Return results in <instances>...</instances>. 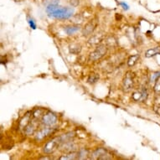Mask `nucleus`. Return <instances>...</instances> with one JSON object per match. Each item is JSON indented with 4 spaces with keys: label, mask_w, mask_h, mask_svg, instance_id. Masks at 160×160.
I'll return each mask as SVG.
<instances>
[{
    "label": "nucleus",
    "mask_w": 160,
    "mask_h": 160,
    "mask_svg": "<svg viewBox=\"0 0 160 160\" xmlns=\"http://www.w3.org/2000/svg\"><path fill=\"white\" fill-rule=\"evenodd\" d=\"M50 1H51L50 4H57L58 2H59V0H50Z\"/></svg>",
    "instance_id": "nucleus-18"
},
{
    "label": "nucleus",
    "mask_w": 160,
    "mask_h": 160,
    "mask_svg": "<svg viewBox=\"0 0 160 160\" xmlns=\"http://www.w3.org/2000/svg\"><path fill=\"white\" fill-rule=\"evenodd\" d=\"M64 142L63 138H62V136L61 137H58V138H55L50 140V142H48L46 143V145L44 148V151L46 153H51L55 151L57 147L60 145L61 142Z\"/></svg>",
    "instance_id": "nucleus-2"
},
{
    "label": "nucleus",
    "mask_w": 160,
    "mask_h": 160,
    "mask_svg": "<svg viewBox=\"0 0 160 160\" xmlns=\"http://www.w3.org/2000/svg\"><path fill=\"white\" fill-rule=\"evenodd\" d=\"M154 91L156 92H160V76L156 79V82L154 85Z\"/></svg>",
    "instance_id": "nucleus-13"
},
{
    "label": "nucleus",
    "mask_w": 160,
    "mask_h": 160,
    "mask_svg": "<svg viewBox=\"0 0 160 160\" xmlns=\"http://www.w3.org/2000/svg\"><path fill=\"white\" fill-rule=\"evenodd\" d=\"M160 76V72L159 71H158V72H155L152 75V77H151V81H156V79Z\"/></svg>",
    "instance_id": "nucleus-16"
},
{
    "label": "nucleus",
    "mask_w": 160,
    "mask_h": 160,
    "mask_svg": "<svg viewBox=\"0 0 160 160\" xmlns=\"http://www.w3.org/2000/svg\"><path fill=\"white\" fill-rule=\"evenodd\" d=\"M40 159H50V158L48 157H45V158H41Z\"/></svg>",
    "instance_id": "nucleus-19"
},
{
    "label": "nucleus",
    "mask_w": 160,
    "mask_h": 160,
    "mask_svg": "<svg viewBox=\"0 0 160 160\" xmlns=\"http://www.w3.org/2000/svg\"><path fill=\"white\" fill-rule=\"evenodd\" d=\"M106 53H107V48L104 45H100L90 55V60L91 61H97V60L103 57L106 55Z\"/></svg>",
    "instance_id": "nucleus-3"
},
{
    "label": "nucleus",
    "mask_w": 160,
    "mask_h": 160,
    "mask_svg": "<svg viewBox=\"0 0 160 160\" xmlns=\"http://www.w3.org/2000/svg\"><path fill=\"white\" fill-rule=\"evenodd\" d=\"M107 150L104 148H98L92 153V158L94 159H111L112 157L108 156Z\"/></svg>",
    "instance_id": "nucleus-6"
},
{
    "label": "nucleus",
    "mask_w": 160,
    "mask_h": 160,
    "mask_svg": "<svg viewBox=\"0 0 160 160\" xmlns=\"http://www.w3.org/2000/svg\"><path fill=\"white\" fill-rule=\"evenodd\" d=\"M46 12L50 17L60 19L71 18L74 13V8L60 7L57 4H49L46 8Z\"/></svg>",
    "instance_id": "nucleus-1"
},
{
    "label": "nucleus",
    "mask_w": 160,
    "mask_h": 160,
    "mask_svg": "<svg viewBox=\"0 0 160 160\" xmlns=\"http://www.w3.org/2000/svg\"><path fill=\"white\" fill-rule=\"evenodd\" d=\"M80 29L78 26H70V27H66L65 29V31L67 34H72L74 33H76Z\"/></svg>",
    "instance_id": "nucleus-10"
},
{
    "label": "nucleus",
    "mask_w": 160,
    "mask_h": 160,
    "mask_svg": "<svg viewBox=\"0 0 160 160\" xmlns=\"http://www.w3.org/2000/svg\"><path fill=\"white\" fill-rule=\"evenodd\" d=\"M133 74L128 72L123 80V89L126 92H129L133 86Z\"/></svg>",
    "instance_id": "nucleus-5"
},
{
    "label": "nucleus",
    "mask_w": 160,
    "mask_h": 160,
    "mask_svg": "<svg viewBox=\"0 0 160 160\" xmlns=\"http://www.w3.org/2000/svg\"><path fill=\"white\" fill-rule=\"evenodd\" d=\"M95 27H96V24H95L94 22H89L85 26L84 29H83V34H84V35H90L95 29Z\"/></svg>",
    "instance_id": "nucleus-8"
},
{
    "label": "nucleus",
    "mask_w": 160,
    "mask_h": 160,
    "mask_svg": "<svg viewBox=\"0 0 160 160\" xmlns=\"http://www.w3.org/2000/svg\"><path fill=\"white\" fill-rule=\"evenodd\" d=\"M99 80V76L97 74H92L87 79V82L90 84H94Z\"/></svg>",
    "instance_id": "nucleus-11"
},
{
    "label": "nucleus",
    "mask_w": 160,
    "mask_h": 160,
    "mask_svg": "<svg viewBox=\"0 0 160 160\" xmlns=\"http://www.w3.org/2000/svg\"><path fill=\"white\" fill-rule=\"evenodd\" d=\"M160 55V46L154 47L152 48V49H149V50H148L145 52V56L147 58L152 57V56H155V55Z\"/></svg>",
    "instance_id": "nucleus-9"
},
{
    "label": "nucleus",
    "mask_w": 160,
    "mask_h": 160,
    "mask_svg": "<svg viewBox=\"0 0 160 160\" xmlns=\"http://www.w3.org/2000/svg\"><path fill=\"white\" fill-rule=\"evenodd\" d=\"M120 5H121L122 7L123 8V9H125V10H128V9L129 8L128 4L126 3H124V2H121V3H120Z\"/></svg>",
    "instance_id": "nucleus-17"
},
{
    "label": "nucleus",
    "mask_w": 160,
    "mask_h": 160,
    "mask_svg": "<svg viewBox=\"0 0 160 160\" xmlns=\"http://www.w3.org/2000/svg\"><path fill=\"white\" fill-rule=\"evenodd\" d=\"M55 131V128H44L41 131H39L36 135V139L38 140H41V139L45 138V137L49 136L50 133H52L53 132Z\"/></svg>",
    "instance_id": "nucleus-7"
},
{
    "label": "nucleus",
    "mask_w": 160,
    "mask_h": 160,
    "mask_svg": "<svg viewBox=\"0 0 160 160\" xmlns=\"http://www.w3.org/2000/svg\"><path fill=\"white\" fill-rule=\"evenodd\" d=\"M139 58V55H132L131 57L129 58L128 61V64L129 66H134L136 62L138 61Z\"/></svg>",
    "instance_id": "nucleus-12"
},
{
    "label": "nucleus",
    "mask_w": 160,
    "mask_h": 160,
    "mask_svg": "<svg viewBox=\"0 0 160 160\" xmlns=\"http://www.w3.org/2000/svg\"><path fill=\"white\" fill-rule=\"evenodd\" d=\"M56 121H57V117L52 112H48L42 118L43 123L46 126H52L56 122Z\"/></svg>",
    "instance_id": "nucleus-4"
},
{
    "label": "nucleus",
    "mask_w": 160,
    "mask_h": 160,
    "mask_svg": "<svg viewBox=\"0 0 160 160\" xmlns=\"http://www.w3.org/2000/svg\"><path fill=\"white\" fill-rule=\"evenodd\" d=\"M28 22H29V25H30V27H31V29H36V24H35V23H34V21L32 19V18H28Z\"/></svg>",
    "instance_id": "nucleus-15"
},
{
    "label": "nucleus",
    "mask_w": 160,
    "mask_h": 160,
    "mask_svg": "<svg viewBox=\"0 0 160 160\" xmlns=\"http://www.w3.org/2000/svg\"><path fill=\"white\" fill-rule=\"evenodd\" d=\"M76 155L75 153H72V154H69L66 155V156H62V157L60 158V159L63 160V159H75L76 158Z\"/></svg>",
    "instance_id": "nucleus-14"
}]
</instances>
